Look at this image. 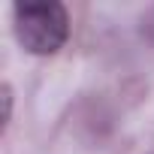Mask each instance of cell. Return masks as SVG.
Returning <instances> with one entry per match:
<instances>
[{"label":"cell","instance_id":"6da1fadb","mask_svg":"<svg viewBox=\"0 0 154 154\" xmlns=\"http://www.w3.org/2000/svg\"><path fill=\"white\" fill-rule=\"evenodd\" d=\"M15 39L30 54H54L69 36V12L57 0L15 3L12 9Z\"/></svg>","mask_w":154,"mask_h":154}]
</instances>
